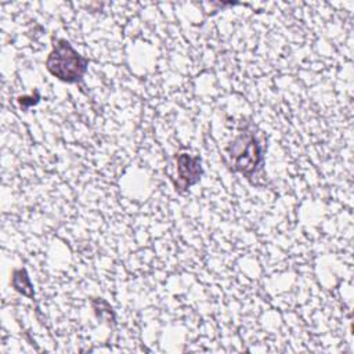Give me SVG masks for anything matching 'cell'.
Returning a JSON list of instances; mask_svg holds the SVG:
<instances>
[{
  "label": "cell",
  "mask_w": 354,
  "mask_h": 354,
  "mask_svg": "<svg viewBox=\"0 0 354 354\" xmlns=\"http://www.w3.org/2000/svg\"><path fill=\"white\" fill-rule=\"evenodd\" d=\"M263 149L250 129H243L224 151V162L234 173L250 178L263 163Z\"/></svg>",
  "instance_id": "6da1fadb"
},
{
  "label": "cell",
  "mask_w": 354,
  "mask_h": 354,
  "mask_svg": "<svg viewBox=\"0 0 354 354\" xmlns=\"http://www.w3.org/2000/svg\"><path fill=\"white\" fill-rule=\"evenodd\" d=\"M39 100H40V94H39V91H36V95H35V97H33V95H29V97H28V95L18 97V104H19L24 109H26V108H29V106L37 104Z\"/></svg>",
  "instance_id": "8992f818"
},
{
  "label": "cell",
  "mask_w": 354,
  "mask_h": 354,
  "mask_svg": "<svg viewBox=\"0 0 354 354\" xmlns=\"http://www.w3.org/2000/svg\"><path fill=\"white\" fill-rule=\"evenodd\" d=\"M88 58L77 53L66 39H58L47 55L46 69L64 83H79L88 68Z\"/></svg>",
  "instance_id": "7a4b0ae2"
},
{
  "label": "cell",
  "mask_w": 354,
  "mask_h": 354,
  "mask_svg": "<svg viewBox=\"0 0 354 354\" xmlns=\"http://www.w3.org/2000/svg\"><path fill=\"white\" fill-rule=\"evenodd\" d=\"M93 308L97 314L98 318L111 322H115V313L112 311V307L108 304V301H105L104 299H94L93 300Z\"/></svg>",
  "instance_id": "5b68a950"
},
{
  "label": "cell",
  "mask_w": 354,
  "mask_h": 354,
  "mask_svg": "<svg viewBox=\"0 0 354 354\" xmlns=\"http://www.w3.org/2000/svg\"><path fill=\"white\" fill-rule=\"evenodd\" d=\"M176 162H177V181H173L174 188L178 192H184L202 178L203 169H202L201 156H192L187 152H180L176 156Z\"/></svg>",
  "instance_id": "3957f363"
},
{
  "label": "cell",
  "mask_w": 354,
  "mask_h": 354,
  "mask_svg": "<svg viewBox=\"0 0 354 354\" xmlns=\"http://www.w3.org/2000/svg\"><path fill=\"white\" fill-rule=\"evenodd\" d=\"M11 285L12 288L21 293L22 296H26L30 300H35V290L33 285L30 282V278L28 275V271L25 268H18L14 270L12 278H11Z\"/></svg>",
  "instance_id": "277c9868"
}]
</instances>
